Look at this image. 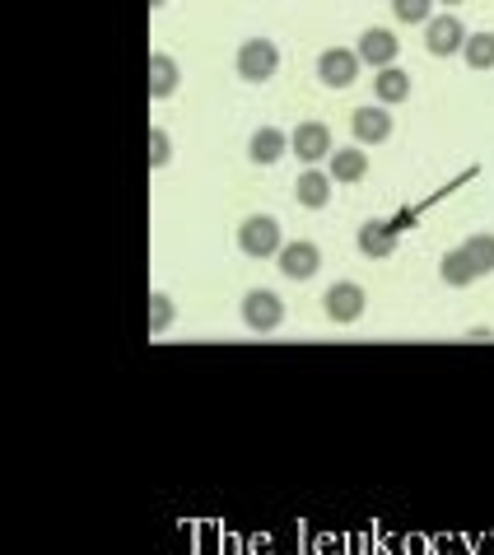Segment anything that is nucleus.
I'll return each mask as SVG.
<instances>
[{"instance_id":"412c9836","label":"nucleus","mask_w":494,"mask_h":555,"mask_svg":"<svg viewBox=\"0 0 494 555\" xmlns=\"http://www.w3.org/2000/svg\"><path fill=\"white\" fill-rule=\"evenodd\" d=\"M434 5L439 0H392V14L401 24H429L434 20Z\"/></svg>"},{"instance_id":"2eb2a0df","label":"nucleus","mask_w":494,"mask_h":555,"mask_svg":"<svg viewBox=\"0 0 494 555\" xmlns=\"http://www.w3.org/2000/svg\"><path fill=\"white\" fill-rule=\"evenodd\" d=\"M327 173L336 178V188H354V182L368 178V154H364L360 145H354V150H336Z\"/></svg>"},{"instance_id":"a211bd4d","label":"nucleus","mask_w":494,"mask_h":555,"mask_svg":"<svg viewBox=\"0 0 494 555\" xmlns=\"http://www.w3.org/2000/svg\"><path fill=\"white\" fill-rule=\"evenodd\" d=\"M461 56H467L471 70H494V34H471Z\"/></svg>"},{"instance_id":"f3484780","label":"nucleus","mask_w":494,"mask_h":555,"mask_svg":"<svg viewBox=\"0 0 494 555\" xmlns=\"http://www.w3.org/2000/svg\"><path fill=\"white\" fill-rule=\"evenodd\" d=\"M439 275H443V285H453V289H467V285L481 281V271L471 267L467 248H447V253L439 257Z\"/></svg>"},{"instance_id":"f257e3e1","label":"nucleus","mask_w":494,"mask_h":555,"mask_svg":"<svg viewBox=\"0 0 494 555\" xmlns=\"http://www.w3.org/2000/svg\"><path fill=\"white\" fill-rule=\"evenodd\" d=\"M285 248V234H281V220L275 215H247L238 224V253L252 257V261H271L281 257Z\"/></svg>"},{"instance_id":"20e7f679","label":"nucleus","mask_w":494,"mask_h":555,"mask_svg":"<svg viewBox=\"0 0 494 555\" xmlns=\"http://www.w3.org/2000/svg\"><path fill=\"white\" fill-rule=\"evenodd\" d=\"M368 308V289L360 281H336L327 295H322V313H327L336 327H350V322H360Z\"/></svg>"},{"instance_id":"f03ea898","label":"nucleus","mask_w":494,"mask_h":555,"mask_svg":"<svg viewBox=\"0 0 494 555\" xmlns=\"http://www.w3.org/2000/svg\"><path fill=\"white\" fill-rule=\"evenodd\" d=\"M234 70L247 85H266L271 75L281 70V48H275L271 38H243V48L234 56Z\"/></svg>"},{"instance_id":"423d86ee","label":"nucleus","mask_w":494,"mask_h":555,"mask_svg":"<svg viewBox=\"0 0 494 555\" xmlns=\"http://www.w3.org/2000/svg\"><path fill=\"white\" fill-rule=\"evenodd\" d=\"M275 267H281L285 281H313V275L322 271V248L313 238H295V243H285L281 257H275Z\"/></svg>"},{"instance_id":"6ab92c4d","label":"nucleus","mask_w":494,"mask_h":555,"mask_svg":"<svg viewBox=\"0 0 494 555\" xmlns=\"http://www.w3.org/2000/svg\"><path fill=\"white\" fill-rule=\"evenodd\" d=\"M461 248H467V257H471L476 271L494 275V234H471L467 243H461Z\"/></svg>"},{"instance_id":"b1692460","label":"nucleus","mask_w":494,"mask_h":555,"mask_svg":"<svg viewBox=\"0 0 494 555\" xmlns=\"http://www.w3.org/2000/svg\"><path fill=\"white\" fill-rule=\"evenodd\" d=\"M443 5H461V0H443Z\"/></svg>"},{"instance_id":"1a4fd4ad","label":"nucleus","mask_w":494,"mask_h":555,"mask_svg":"<svg viewBox=\"0 0 494 555\" xmlns=\"http://www.w3.org/2000/svg\"><path fill=\"white\" fill-rule=\"evenodd\" d=\"M350 135L360 145H382V141H392V113L382 103H374V107H354L350 113Z\"/></svg>"},{"instance_id":"0eeeda50","label":"nucleus","mask_w":494,"mask_h":555,"mask_svg":"<svg viewBox=\"0 0 494 555\" xmlns=\"http://www.w3.org/2000/svg\"><path fill=\"white\" fill-rule=\"evenodd\" d=\"M360 70H364V61L354 48H327L317 56V80L327 89H350L354 80H360Z\"/></svg>"},{"instance_id":"aec40b11","label":"nucleus","mask_w":494,"mask_h":555,"mask_svg":"<svg viewBox=\"0 0 494 555\" xmlns=\"http://www.w3.org/2000/svg\"><path fill=\"white\" fill-rule=\"evenodd\" d=\"M173 318H178L173 299H168L164 289H154V295H150V332H154V336H164L168 327H173Z\"/></svg>"},{"instance_id":"6e6552de","label":"nucleus","mask_w":494,"mask_h":555,"mask_svg":"<svg viewBox=\"0 0 494 555\" xmlns=\"http://www.w3.org/2000/svg\"><path fill=\"white\" fill-rule=\"evenodd\" d=\"M467 28H461L457 14H439V20L425 24V52L429 56H457L461 48H467Z\"/></svg>"},{"instance_id":"9b49d317","label":"nucleus","mask_w":494,"mask_h":555,"mask_svg":"<svg viewBox=\"0 0 494 555\" xmlns=\"http://www.w3.org/2000/svg\"><path fill=\"white\" fill-rule=\"evenodd\" d=\"M285 154H289V131H281V127H257L252 135H247V159H252L257 168L281 164Z\"/></svg>"},{"instance_id":"5701e85b","label":"nucleus","mask_w":494,"mask_h":555,"mask_svg":"<svg viewBox=\"0 0 494 555\" xmlns=\"http://www.w3.org/2000/svg\"><path fill=\"white\" fill-rule=\"evenodd\" d=\"M150 5H154V10H164V5H168V0H150Z\"/></svg>"},{"instance_id":"4468645a","label":"nucleus","mask_w":494,"mask_h":555,"mask_svg":"<svg viewBox=\"0 0 494 555\" xmlns=\"http://www.w3.org/2000/svg\"><path fill=\"white\" fill-rule=\"evenodd\" d=\"M178 85H182L178 56L154 52V56H150V99H173V94H178Z\"/></svg>"},{"instance_id":"7ed1b4c3","label":"nucleus","mask_w":494,"mask_h":555,"mask_svg":"<svg viewBox=\"0 0 494 555\" xmlns=\"http://www.w3.org/2000/svg\"><path fill=\"white\" fill-rule=\"evenodd\" d=\"M238 313H243V327H247V332L266 336V332H275V327L285 322V299L275 295V289H247Z\"/></svg>"},{"instance_id":"ddd939ff","label":"nucleus","mask_w":494,"mask_h":555,"mask_svg":"<svg viewBox=\"0 0 494 555\" xmlns=\"http://www.w3.org/2000/svg\"><path fill=\"white\" fill-rule=\"evenodd\" d=\"M332 173H322V168H303L299 173V182H295V202L303 206V210H327L332 206Z\"/></svg>"},{"instance_id":"9d476101","label":"nucleus","mask_w":494,"mask_h":555,"mask_svg":"<svg viewBox=\"0 0 494 555\" xmlns=\"http://www.w3.org/2000/svg\"><path fill=\"white\" fill-rule=\"evenodd\" d=\"M354 52H360V61H364V66L382 70V66H396L401 38L392 34V28H364V34H360V42H354Z\"/></svg>"},{"instance_id":"4be33fe9","label":"nucleus","mask_w":494,"mask_h":555,"mask_svg":"<svg viewBox=\"0 0 494 555\" xmlns=\"http://www.w3.org/2000/svg\"><path fill=\"white\" fill-rule=\"evenodd\" d=\"M168 159H173V135L164 127H154L150 131V168H168Z\"/></svg>"},{"instance_id":"dca6fc26","label":"nucleus","mask_w":494,"mask_h":555,"mask_svg":"<svg viewBox=\"0 0 494 555\" xmlns=\"http://www.w3.org/2000/svg\"><path fill=\"white\" fill-rule=\"evenodd\" d=\"M374 99L382 107H396V103H406L411 99V75L401 70V66H382L374 75Z\"/></svg>"},{"instance_id":"f8f14e48","label":"nucleus","mask_w":494,"mask_h":555,"mask_svg":"<svg viewBox=\"0 0 494 555\" xmlns=\"http://www.w3.org/2000/svg\"><path fill=\"white\" fill-rule=\"evenodd\" d=\"M354 243H360V253L368 261H388L396 253V224L392 220H368V224H360Z\"/></svg>"},{"instance_id":"39448f33","label":"nucleus","mask_w":494,"mask_h":555,"mask_svg":"<svg viewBox=\"0 0 494 555\" xmlns=\"http://www.w3.org/2000/svg\"><path fill=\"white\" fill-rule=\"evenodd\" d=\"M289 150H295V159H303L308 168H317L322 159H332L336 145H332V127L317 117H308L295 127V135H289Z\"/></svg>"}]
</instances>
